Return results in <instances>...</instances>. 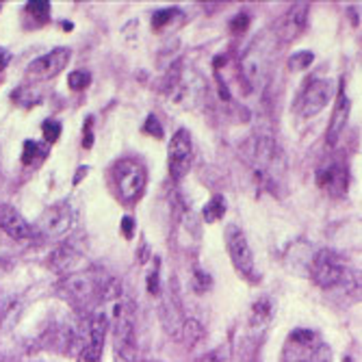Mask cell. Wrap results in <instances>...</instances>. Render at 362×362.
I'll list each match as a JSON object with an SVG mask.
<instances>
[{
  "label": "cell",
  "mask_w": 362,
  "mask_h": 362,
  "mask_svg": "<svg viewBox=\"0 0 362 362\" xmlns=\"http://www.w3.org/2000/svg\"><path fill=\"white\" fill-rule=\"evenodd\" d=\"M282 362H332V352L312 330H293L284 341Z\"/></svg>",
  "instance_id": "obj_1"
},
{
  "label": "cell",
  "mask_w": 362,
  "mask_h": 362,
  "mask_svg": "<svg viewBox=\"0 0 362 362\" xmlns=\"http://www.w3.org/2000/svg\"><path fill=\"white\" fill-rule=\"evenodd\" d=\"M111 176H113L115 191H118L122 202H126V204L137 202L143 195L147 174H145L143 165H139L137 161H130V159L118 161L111 170Z\"/></svg>",
  "instance_id": "obj_2"
},
{
  "label": "cell",
  "mask_w": 362,
  "mask_h": 362,
  "mask_svg": "<svg viewBox=\"0 0 362 362\" xmlns=\"http://www.w3.org/2000/svg\"><path fill=\"white\" fill-rule=\"evenodd\" d=\"M115 334H113V358L115 362H137L135 319L128 306L115 310Z\"/></svg>",
  "instance_id": "obj_3"
},
{
  "label": "cell",
  "mask_w": 362,
  "mask_h": 362,
  "mask_svg": "<svg viewBox=\"0 0 362 362\" xmlns=\"http://www.w3.org/2000/svg\"><path fill=\"white\" fill-rule=\"evenodd\" d=\"M267 65H269V44L265 39H258L254 42L248 53L243 55L241 59V76H243V83L250 91L258 89L267 78Z\"/></svg>",
  "instance_id": "obj_4"
},
{
  "label": "cell",
  "mask_w": 362,
  "mask_h": 362,
  "mask_svg": "<svg viewBox=\"0 0 362 362\" xmlns=\"http://www.w3.org/2000/svg\"><path fill=\"white\" fill-rule=\"evenodd\" d=\"M226 248H228V254L233 258V265L235 269L248 280H254L258 278L256 273V262H254V254H252V248L248 239H245L243 230L239 226H228L226 228Z\"/></svg>",
  "instance_id": "obj_5"
},
{
  "label": "cell",
  "mask_w": 362,
  "mask_h": 362,
  "mask_svg": "<svg viewBox=\"0 0 362 362\" xmlns=\"http://www.w3.org/2000/svg\"><path fill=\"white\" fill-rule=\"evenodd\" d=\"M59 291L72 306H87L100 298V280L91 273H70L59 282Z\"/></svg>",
  "instance_id": "obj_6"
},
{
  "label": "cell",
  "mask_w": 362,
  "mask_h": 362,
  "mask_svg": "<svg viewBox=\"0 0 362 362\" xmlns=\"http://www.w3.org/2000/svg\"><path fill=\"white\" fill-rule=\"evenodd\" d=\"M317 185L332 197H343L350 187V170L343 159H325L317 168Z\"/></svg>",
  "instance_id": "obj_7"
},
{
  "label": "cell",
  "mask_w": 362,
  "mask_h": 362,
  "mask_svg": "<svg viewBox=\"0 0 362 362\" xmlns=\"http://www.w3.org/2000/svg\"><path fill=\"white\" fill-rule=\"evenodd\" d=\"M334 93V83L330 78H312L298 100V113L302 118H312L327 107Z\"/></svg>",
  "instance_id": "obj_8"
},
{
  "label": "cell",
  "mask_w": 362,
  "mask_h": 362,
  "mask_svg": "<svg viewBox=\"0 0 362 362\" xmlns=\"http://www.w3.org/2000/svg\"><path fill=\"white\" fill-rule=\"evenodd\" d=\"M310 275H312V280H315V282L321 289H332V287H336V284L343 282L345 265H343V260L334 252L321 250V252H317L315 258H312Z\"/></svg>",
  "instance_id": "obj_9"
},
{
  "label": "cell",
  "mask_w": 362,
  "mask_h": 362,
  "mask_svg": "<svg viewBox=\"0 0 362 362\" xmlns=\"http://www.w3.org/2000/svg\"><path fill=\"white\" fill-rule=\"evenodd\" d=\"M74 212L68 202H57L44 210V215L37 221V230L46 239H61L70 233Z\"/></svg>",
  "instance_id": "obj_10"
},
{
  "label": "cell",
  "mask_w": 362,
  "mask_h": 362,
  "mask_svg": "<svg viewBox=\"0 0 362 362\" xmlns=\"http://www.w3.org/2000/svg\"><path fill=\"white\" fill-rule=\"evenodd\" d=\"M193 165V143L189 130L180 128L170 139V176L174 180H180L189 174Z\"/></svg>",
  "instance_id": "obj_11"
},
{
  "label": "cell",
  "mask_w": 362,
  "mask_h": 362,
  "mask_svg": "<svg viewBox=\"0 0 362 362\" xmlns=\"http://www.w3.org/2000/svg\"><path fill=\"white\" fill-rule=\"evenodd\" d=\"M109 330V319L105 315H96L89 325H87V334L83 341V347L78 352L80 362H100L102 358V347H105V338Z\"/></svg>",
  "instance_id": "obj_12"
},
{
  "label": "cell",
  "mask_w": 362,
  "mask_h": 362,
  "mask_svg": "<svg viewBox=\"0 0 362 362\" xmlns=\"http://www.w3.org/2000/svg\"><path fill=\"white\" fill-rule=\"evenodd\" d=\"M308 24V5L306 3H295L282 18L275 24V35L280 42L291 44L298 39L302 33L306 30Z\"/></svg>",
  "instance_id": "obj_13"
},
{
  "label": "cell",
  "mask_w": 362,
  "mask_h": 362,
  "mask_svg": "<svg viewBox=\"0 0 362 362\" xmlns=\"http://www.w3.org/2000/svg\"><path fill=\"white\" fill-rule=\"evenodd\" d=\"M70 55H72L70 48H55V51H51L48 55L33 61L26 68V74L30 78H39V80L53 78L65 70V65L70 63Z\"/></svg>",
  "instance_id": "obj_14"
},
{
  "label": "cell",
  "mask_w": 362,
  "mask_h": 362,
  "mask_svg": "<svg viewBox=\"0 0 362 362\" xmlns=\"http://www.w3.org/2000/svg\"><path fill=\"white\" fill-rule=\"evenodd\" d=\"M0 230L15 241H26L35 235L33 226L11 204H0Z\"/></svg>",
  "instance_id": "obj_15"
},
{
  "label": "cell",
  "mask_w": 362,
  "mask_h": 362,
  "mask_svg": "<svg viewBox=\"0 0 362 362\" xmlns=\"http://www.w3.org/2000/svg\"><path fill=\"white\" fill-rule=\"evenodd\" d=\"M350 111H352V102L347 93L343 89L338 91V98H336V107L332 111V118H330V126H327V145H336V141L341 139V133L345 130V124L350 120Z\"/></svg>",
  "instance_id": "obj_16"
},
{
  "label": "cell",
  "mask_w": 362,
  "mask_h": 362,
  "mask_svg": "<svg viewBox=\"0 0 362 362\" xmlns=\"http://www.w3.org/2000/svg\"><path fill=\"white\" fill-rule=\"evenodd\" d=\"M78 258H80V256H78V252L72 248V245L63 243V245H59V248L51 254V258H48V265H51L53 271L68 273L70 269L76 267Z\"/></svg>",
  "instance_id": "obj_17"
},
{
  "label": "cell",
  "mask_w": 362,
  "mask_h": 362,
  "mask_svg": "<svg viewBox=\"0 0 362 362\" xmlns=\"http://www.w3.org/2000/svg\"><path fill=\"white\" fill-rule=\"evenodd\" d=\"M224 212H226V200H224V195H212L210 200L204 204L202 208V219L206 224H215L224 217Z\"/></svg>",
  "instance_id": "obj_18"
},
{
  "label": "cell",
  "mask_w": 362,
  "mask_h": 362,
  "mask_svg": "<svg viewBox=\"0 0 362 362\" xmlns=\"http://www.w3.org/2000/svg\"><path fill=\"white\" fill-rule=\"evenodd\" d=\"M273 319V302L269 298H260L252 306V323L265 325Z\"/></svg>",
  "instance_id": "obj_19"
},
{
  "label": "cell",
  "mask_w": 362,
  "mask_h": 362,
  "mask_svg": "<svg viewBox=\"0 0 362 362\" xmlns=\"http://www.w3.org/2000/svg\"><path fill=\"white\" fill-rule=\"evenodd\" d=\"M48 154V145L37 143V141H24L22 147V165H33V163L44 161Z\"/></svg>",
  "instance_id": "obj_20"
},
{
  "label": "cell",
  "mask_w": 362,
  "mask_h": 362,
  "mask_svg": "<svg viewBox=\"0 0 362 362\" xmlns=\"http://www.w3.org/2000/svg\"><path fill=\"white\" fill-rule=\"evenodd\" d=\"M30 18H35L37 24L46 22L48 20V13H51V3H46V0H30L26 3V9H24Z\"/></svg>",
  "instance_id": "obj_21"
},
{
  "label": "cell",
  "mask_w": 362,
  "mask_h": 362,
  "mask_svg": "<svg viewBox=\"0 0 362 362\" xmlns=\"http://www.w3.org/2000/svg\"><path fill=\"white\" fill-rule=\"evenodd\" d=\"M68 85L74 91H83L91 85V74L87 70H76L68 76Z\"/></svg>",
  "instance_id": "obj_22"
},
{
  "label": "cell",
  "mask_w": 362,
  "mask_h": 362,
  "mask_svg": "<svg viewBox=\"0 0 362 362\" xmlns=\"http://www.w3.org/2000/svg\"><path fill=\"white\" fill-rule=\"evenodd\" d=\"M200 336H202V327H200V323L193 321V319L185 321V325H183V341L189 345V347H193V345H195L197 341H200Z\"/></svg>",
  "instance_id": "obj_23"
},
{
  "label": "cell",
  "mask_w": 362,
  "mask_h": 362,
  "mask_svg": "<svg viewBox=\"0 0 362 362\" xmlns=\"http://www.w3.org/2000/svg\"><path fill=\"white\" fill-rule=\"evenodd\" d=\"M172 18H180V11L178 9H161L152 15V26L156 30H161L163 26H168L172 22Z\"/></svg>",
  "instance_id": "obj_24"
},
{
  "label": "cell",
  "mask_w": 362,
  "mask_h": 362,
  "mask_svg": "<svg viewBox=\"0 0 362 362\" xmlns=\"http://www.w3.org/2000/svg\"><path fill=\"white\" fill-rule=\"evenodd\" d=\"M312 59H315V55H312V53H298V55H293L289 59V68L293 72H304L308 65L312 63Z\"/></svg>",
  "instance_id": "obj_25"
},
{
  "label": "cell",
  "mask_w": 362,
  "mask_h": 362,
  "mask_svg": "<svg viewBox=\"0 0 362 362\" xmlns=\"http://www.w3.org/2000/svg\"><path fill=\"white\" fill-rule=\"evenodd\" d=\"M42 133H44L46 143H55L61 137V124L57 120H46L42 124Z\"/></svg>",
  "instance_id": "obj_26"
},
{
  "label": "cell",
  "mask_w": 362,
  "mask_h": 362,
  "mask_svg": "<svg viewBox=\"0 0 362 362\" xmlns=\"http://www.w3.org/2000/svg\"><path fill=\"white\" fill-rule=\"evenodd\" d=\"M143 130H145L147 135H152L154 139H163V126H161V122L156 120V115H150V118L145 120Z\"/></svg>",
  "instance_id": "obj_27"
},
{
  "label": "cell",
  "mask_w": 362,
  "mask_h": 362,
  "mask_svg": "<svg viewBox=\"0 0 362 362\" xmlns=\"http://www.w3.org/2000/svg\"><path fill=\"white\" fill-rule=\"evenodd\" d=\"M248 26H250V15L248 13H239L237 18H233V22H230V30L233 33H243V30H248Z\"/></svg>",
  "instance_id": "obj_28"
},
{
  "label": "cell",
  "mask_w": 362,
  "mask_h": 362,
  "mask_svg": "<svg viewBox=\"0 0 362 362\" xmlns=\"http://www.w3.org/2000/svg\"><path fill=\"white\" fill-rule=\"evenodd\" d=\"M159 289H161V282H159V260H156L152 275L147 278V291H150L152 295H159Z\"/></svg>",
  "instance_id": "obj_29"
},
{
  "label": "cell",
  "mask_w": 362,
  "mask_h": 362,
  "mask_svg": "<svg viewBox=\"0 0 362 362\" xmlns=\"http://www.w3.org/2000/svg\"><path fill=\"white\" fill-rule=\"evenodd\" d=\"M122 228H124V237L130 239V237H133V230H135V219L133 217H124Z\"/></svg>",
  "instance_id": "obj_30"
},
{
  "label": "cell",
  "mask_w": 362,
  "mask_h": 362,
  "mask_svg": "<svg viewBox=\"0 0 362 362\" xmlns=\"http://www.w3.org/2000/svg\"><path fill=\"white\" fill-rule=\"evenodd\" d=\"M91 143H93V135H91V118H89L87 124H85V139H83V145H85V147H91Z\"/></svg>",
  "instance_id": "obj_31"
},
{
  "label": "cell",
  "mask_w": 362,
  "mask_h": 362,
  "mask_svg": "<svg viewBox=\"0 0 362 362\" xmlns=\"http://www.w3.org/2000/svg\"><path fill=\"white\" fill-rule=\"evenodd\" d=\"M9 53L7 51H3V48H0V72H3L5 68H7V63H9Z\"/></svg>",
  "instance_id": "obj_32"
},
{
  "label": "cell",
  "mask_w": 362,
  "mask_h": 362,
  "mask_svg": "<svg viewBox=\"0 0 362 362\" xmlns=\"http://www.w3.org/2000/svg\"><path fill=\"white\" fill-rule=\"evenodd\" d=\"M147 260V245L141 243V254H139V262H145Z\"/></svg>",
  "instance_id": "obj_33"
}]
</instances>
